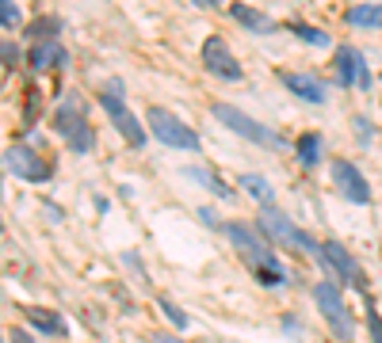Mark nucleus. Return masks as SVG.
<instances>
[{
    "mask_svg": "<svg viewBox=\"0 0 382 343\" xmlns=\"http://www.w3.org/2000/svg\"><path fill=\"white\" fill-rule=\"evenodd\" d=\"M344 23L359 27V31H374V27H382V4H356V8H348Z\"/></svg>",
    "mask_w": 382,
    "mask_h": 343,
    "instance_id": "14",
    "label": "nucleus"
},
{
    "mask_svg": "<svg viewBox=\"0 0 382 343\" xmlns=\"http://www.w3.org/2000/svg\"><path fill=\"white\" fill-rule=\"evenodd\" d=\"M367 324H371V340L382 343V317H379V309H374L371 302H367Z\"/></svg>",
    "mask_w": 382,
    "mask_h": 343,
    "instance_id": "24",
    "label": "nucleus"
},
{
    "mask_svg": "<svg viewBox=\"0 0 382 343\" xmlns=\"http://www.w3.org/2000/svg\"><path fill=\"white\" fill-rule=\"evenodd\" d=\"M222 233L230 237V245L241 252V260L249 263L252 271H283V263H279V256L272 252L268 237H264V233H257L249 221H225Z\"/></svg>",
    "mask_w": 382,
    "mask_h": 343,
    "instance_id": "1",
    "label": "nucleus"
},
{
    "mask_svg": "<svg viewBox=\"0 0 382 343\" xmlns=\"http://www.w3.org/2000/svg\"><path fill=\"white\" fill-rule=\"evenodd\" d=\"M260 233H268L272 240H279V245H287V248H299V252H321V245H317L310 233H302L287 214L275 210L272 202L260 206Z\"/></svg>",
    "mask_w": 382,
    "mask_h": 343,
    "instance_id": "5",
    "label": "nucleus"
},
{
    "mask_svg": "<svg viewBox=\"0 0 382 343\" xmlns=\"http://www.w3.org/2000/svg\"><path fill=\"white\" fill-rule=\"evenodd\" d=\"M23 317H27V320H34V324H39L42 332H54V335L66 332V324H61L58 313H46V309H23Z\"/></svg>",
    "mask_w": 382,
    "mask_h": 343,
    "instance_id": "20",
    "label": "nucleus"
},
{
    "mask_svg": "<svg viewBox=\"0 0 382 343\" xmlns=\"http://www.w3.org/2000/svg\"><path fill=\"white\" fill-rule=\"evenodd\" d=\"M58 31H61V23H58L54 16H46L42 23H31V27H27V34H31V39H46V42H54V34H58Z\"/></svg>",
    "mask_w": 382,
    "mask_h": 343,
    "instance_id": "22",
    "label": "nucleus"
},
{
    "mask_svg": "<svg viewBox=\"0 0 382 343\" xmlns=\"http://www.w3.org/2000/svg\"><path fill=\"white\" fill-rule=\"evenodd\" d=\"M332 183H336V191H341L352 206H367V202H371V183L363 180V172H359L356 164L332 160Z\"/></svg>",
    "mask_w": 382,
    "mask_h": 343,
    "instance_id": "9",
    "label": "nucleus"
},
{
    "mask_svg": "<svg viewBox=\"0 0 382 343\" xmlns=\"http://www.w3.org/2000/svg\"><path fill=\"white\" fill-rule=\"evenodd\" d=\"M230 16L237 19L241 27H249V31H275V23L264 16V12H257V8H249V4H230Z\"/></svg>",
    "mask_w": 382,
    "mask_h": 343,
    "instance_id": "15",
    "label": "nucleus"
},
{
    "mask_svg": "<svg viewBox=\"0 0 382 343\" xmlns=\"http://www.w3.org/2000/svg\"><path fill=\"white\" fill-rule=\"evenodd\" d=\"M12 343H34V340L23 332V328H12Z\"/></svg>",
    "mask_w": 382,
    "mask_h": 343,
    "instance_id": "27",
    "label": "nucleus"
},
{
    "mask_svg": "<svg viewBox=\"0 0 382 343\" xmlns=\"http://www.w3.org/2000/svg\"><path fill=\"white\" fill-rule=\"evenodd\" d=\"M336 81L344 84V88H352L356 84L359 92H371V69H367V61H363V54L359 50H352V46H336Z\"/></svg>",
    "mask_w": 382,
    "mask_h": 343,
    "instance_id": "10",
    "label": "nucleus"
},
{
    "mask_svg": "<svg viewBox=\"0 0 382 343\" xmlns=\"http://www.w3.org/2000/svg\"><path fill=\"white\" fill-rule=\"evenodd\" d=\"M203 65H207V73H214L218 81H230V84H237V81H245V69H241V61L230 54V46H225V39H218V34H210L207 42H203Z\"/></svg>",
    "mask_w": 382,
    "mask_h": 343,
    "instance_id": "8",
    "label": "nucleus"
},
{
    "mask_svg": "<svg viewBox=\"0 0 382 343\" xmlns=\"http://www.w3.org/2000/svg\"><path fill=\"white\" fill-rule=\"evenodd\" d=\"M291 31L299 34L302 42H310V46H329V34L321 31V27H306V23H291Z\"/></svg>",
    "mask_w": 382,
    "mask_h": 343,
    "instance_id": "21",
    "label": "nucleus"
},
{
    "mask_svg": "<svg viewBox=\"0 0 382 343\" xmlns=\"http://www.w3.org/2000/svg\"><path fill=\"white\" fill-rule=\"evenodd\" d=\"M145 118H150V134L161 145H168V149H199L203 145L199 134L191 130L188 123H180L172 111H165V107H150Z\"/></svg>",
    "mask_w": 382,
    "mask_h": 343,
    "instance_id": "6",
    "label": "nucleus"
},
{
    "mask_svg": "<svg viewBox=\"0 0 382 343\" xmlns=\"http://www.w3.org/2000/svg\"><path fill=\"white\" fill-rule=\"evenodd\" d=\"M321 260L329 263V267L336 271L344 282H356V286L363 282V271H359V263L352 260V252L341 245V240H329V245H321Z\"/></svg>",
    "mask_w": 382,
    "mask_h": 343,
    "instance_id": "12",
    "label": "nucleus"
},
{
    "mask_svg": "<svg viewBox=\"0 0 382 343\" xmlns=\"http://www.w3.org/2000/svg\"><path fill=\"white\" fill-rule=\"evenodd\" d=\"M23 23V16H19L16 0H0V27H19Z\"/></svg>",
    "mask_w": 382,
    "mask_h": 343,
    "instance_id": "23",
    "label": "nucleus"
},
{
    "mask_svg": "<svg viewBox=\"0 0 382 343\" xmlns=\"http://www.w3.org/2000/svg\"><path fill=\"white\" fill-rule=\"evenodd\" d=\"M241 187L249 191V195L257 198L260 206L275 202V191H272V183H268V180H260V176H252V172H241Z\"/></svg>",
    "mask_w": 382,
    "mask_h": 343,
    "instance_id": "19",
    "label": "nucleus"
},
{
    "mask_svg": "<svg viewBox=\"0 0 382 343\" xmlns=\"http://www.w3.org/2000/svg\"><path fill=\"white\" fill-rule=\"evenodd\" d=\"M210 114H214V118L225 126V130L241 134V138L252 141V145H264V149H272V153H283V149H287V141H283L279 134L272 130V126L257 123L252 114L237 111V107H230V103H214V107H210Z\"/></svg>",
    "mask_w": 382,
    "mask_h": 343,
    "instance_id": "2",
    "label": "nucleus"
},
{
    "mask_svg": "<svg viewBox=\"0 0 382 343\" xmlns=\"http://www.w3.org/2000/svg\"><path fill=\"white\" fill-rule=\"evenodd\" d=\"M4 168H8L12 176H19V180H31V183H42L46 176H50V168L42 164V156L34 153L31 145H12V149H4Z\"/></svg>",
    "mask_w": 382,
    "mask_h": 343,
    "instance_id": "11",
    "label": "nucleus"
},
{
    "mask_svg": "<svg viewBox=\"0 0 382 343\" xmlns=\"http://www.w3.org/2000/svg\"><path fill=\"white\" fill-rule=\"evenodd\" d=\"M100 107L108 111V118L115 123V130L123 134V141H126V145H134V149H141V145H145V130H141L138 114H134L130 107L123 103V84H119V81H111L108 88L100 92Z\"/></svg>",
    "mask_w": 382,
    "mask_h": 343,
    "instance_id": "4",
    "label": "nucleus"
},
{
    "mask_svg": "<svg viewBox=\"0 0 382 343\" xmlns=\"http://www.w3.org/2000/svg\"><path fill=\"white\" fill-rule=\"evenodd\" d=\"M283 84H287V92H294V96L306 99V103H325V84L314 81V76H306V73H287V76H283Z\"/></svg>",
    "mask_w": 382,
    "mask_h": 343,
    "instance_id": "13",
    "label": "nucleus"
},
{
    "mask_svg": "<svg viewBox=\"0 0 382 343\" xmlns=\"http://www.w3.org/2000/svg\"><path fill=\"white\" fill-rule=\"evenodd\" d=\"M183 172H188V176H191L195 183H203L207 191H214L218 198H230V183H222L210 168H203V164H191V168H183Z\"/></svg>",
    "mask_w": 382,
    "mask_h": 343,
    "instance_id": "17",
    "label": "nucleus"
},
{
    "mask_svg": "<svg viewBox=\"0 0 382 343\" xmlns=\"http://www.w3.org/2000/svg\"><path fill=\"white\" fill-rule=\"evenodd\" d=\"M294 153H299V160L306 164V168L321 164V134H302V138L294 141Z\"/></svg>",
    "mask_w": 382,
    "mask_h": 343,
    "instance_id": "18",
    "label": "nucleus"
},
{
    "mask_svg": "<svg viewBox=\"0 0 382 343\" xmlns=\"http://www.w3.org/2000/svg\"><path fill=\"white\" fill-rule=\"evenodd\" d=\"M195 4H203V8H218L222 0H195Z\"/></svg>",
    "mask_w": 382,
    "mask_h": 343,
    "instance_id": "28",
    "label": "nucleus"
},
{
    "mask_svg": "<svg viewBox=\"0 0 382 343\" xmlns=\"http://www.w3.org/2000/svg\"><path fill=\"white\" fill-rule=\"evenodd\" d=\"M54 130L66 138V145L73 149V153H88L92 141H96V134H92V126H88V114H84V103L73 96L54 111Z\"/></svg>",
    "mask_w": 382,
    "mask_h": 343,
    "instance_id": "3",
    "label": "nucleus"
},
{
    "mask_svg": "<svg viewBox=\"0 0 382 343\" xmlns=\"http://www.w3.org/2000/svg\"><path fill=\"white\" fill-rule=\"evenodd\" d=\"M66 61V50L58 46V42H34L31 46V65L34 69H54Z\"/></svg>",
    "mask_w": 382,
    "mask_h": 343,
    "instance_id": "16",
    "label": "nucleus"
},
{
    "mask_svg": "<svg viewBox=\"0 0 382 343\" xmlns=\"http://www.w3.org/2000/svg\"><path fill=\"white\" fill-rule=\"evenodd\" d=\"M150 340H153V343H183L180 335H168V332H153Z\"/></svg>",
    "mask_w": 382,
    "mask_h": 343,
    "instance_id": "26",
    "label": "nucleus"
},
{
    "mask_svg": "<svg viewBox=\"0 0 382 343\" xmlns=\"http://www.w3.org/2000/svg\"><path fill=\"white\" fill-rule=\"evenodd\" d=\"M161 309H165V317H168V320H172V324H176V328H188V317H183V313H180V309H176V305H172V302H168V298H161Z\"/></svg>",
    "mask_w": 382,
    "mask_h": 343,
    "instance_id": "25",
    "label": "nucleus"
},
{
    "mask_svg": "<svg viewBox=\"0 0 382 343\" xmlns=\"http://www.w3.org/2000/svg\"><path fill=\"white\" fill-rule=\"evenodd\" d=\"M314 302H317V309H321L325 324L332 328V335H336V340H344V343H348L352 335H356V324H352V313H348V305H344L341 290H336L332 282H317V286H314Z\"/></svg>",
    "mask_w": 382,
    "mask_h": 343,
    "instance_id": "7",
    "label": "nucleus"
}]
</instances>
